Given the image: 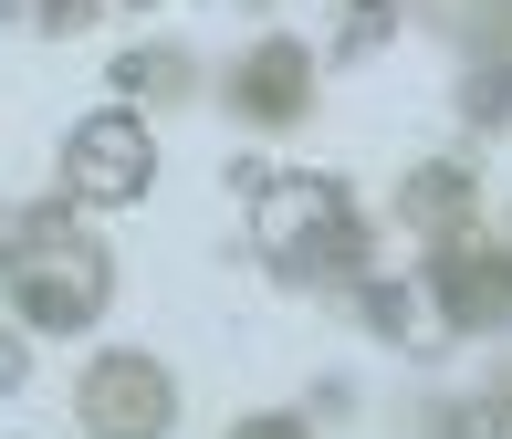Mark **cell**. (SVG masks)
Wrapping results in <instances>:
<instances>
[{"mask_svg": "<svg viewBox=\"0 0 512 439\" xmlns=\"http://www.w3.org/2000/svg\"><path fill=\"white\" fill-rule=\"evenodd\" d=\"M251 251L283 293L366 283V210L335 178H251Z\"/></svg>", "mask_w": 512, "mask_h": 439, "instance_id": "cell-1", "label": "cell"}, {"mask_svg": "<svg viewBox=\"0 0 512 439\" xmlns=\"http://www.w3.org/2000/svg\"><path fill=\"white\" fill-rule=\"evenodd\" d=\"M11 314L32 335H84L105 314V293H115V272H105V251H95V230H84L74 210H32V230H21V251H11Z\"/></svg>", "mask_w": 512, "mask_h": 439, "instance_id": "cell-2", "label": "cell"}, {"mask_svg": "<svg viewBox=\"0 0 512 439\" xmlns=\"http://www.w3.org/2000/svg\"><path fill=\"white\" fill-rule=\"evenodd\" d=\"M157 178V147H147V115L136 105H105L84 115L74 136H63V189H74V210H126V199H147Z\"/></svg>", "mask_w": 512, "mask_h": 439, "instance_id": "cell-3", "label": "cell"}, {"mask_svg": "<svg viewBox=\"0 0 512 439\" xmlns=\"http://www.w3.org/2000/svg\"><path fill=\"white\" fill-rule=\"evenodd\" d=\"M74 408H84V429H95V439H168L178 387H168V366H157V356H95V366H84V387H74Z\"/></svg>", "mask_w": 512, "mask_h": 439, "instance_id": "cell-4", "label": "cell"}, {"mask_svg": "<svg viewBox=\"0 0 512 439\" xmlns=\"http://www.w3.org/2000/svg\"><path fill=\"white\" fill-rule=\"evenodd\" d=\"M429 304H439V325H502L512 314V251L502 241H429Z\"/></svg>", "mask_w": 512, "mask_h": 439, "instance_id": "cell-5", "label": "cell"}, {"mask_svg": "<svg viewBox=\"0 0 512 439\" xmlns=\"http://www.w3.org/2000/svg\"><path fill=\"white\" fill-rule=\"evenodd\" d=\"M230 105H241L251 126H293V115L314 105V53H304V42H283V32L251 42L241 74H230Z\"/></svg>", "mask_w": 512, "mask_h": 439, "instance_id": "cell-6", "label": "cell"}, {"mask_svg": "<svg viewBox=\"0 0 512 439\" xmlns=\"http://www.w3.org/2000/svg\"><path fill=\"white\" fill-rule=\"evenodd\" d=\"M471 168H460V157H429V168H408V189H398V220L418 230V241H450L460 220H471Z\"/></svg>", "mask_w": 512, "mask_h": 439, "instance_id": "cell-7", "label": "cell"}, {"mask_svg": "<svg viewBox=\"0 0 512 439\" xmlns=\"http://www.w3.org/2000/svg\"><path fill=\"white\" fill-rule=\"evenodd\" d=\"M115 95L178 105V95H189V53H168V42H147V53H126V63H115Z\"/></svg>", "mask_w": 512, "mask_h": 439, "instance_id": "cell-8", "label": "cell"}, {"mask_svg": "<svg viewBox=\"0 0 512 439\" xmlns=\"http://www.w3.org/2000/svg\"><path fill=\"white\" fill-rule=\"evenodd\" d=\"M387 32H398V0H345L335 53H345V63H366V53H387Z\"/></svg>", "mask_w": 512, "mask_h": 439, "instance_id": "cell-9", "label": "cell"}, {"mask_svg": "<svg viewBox=\"0 0 512 439\" xmlns=\"http://www.w3.org/2000/svg\"><path fill=\"white\" fill-rule=\"evenodd\" d=\"M460 115H471V126H512V63H481L471 95H460Z\"/></svg>", "mask_w": 512, "mask_h": 439, "instance_id": "cell-10", "label": "cell"}, {"mask_svg": "<svg viewBox=\"0 0 512 439\" xmlns=\"http://www.w3.org/2000/svg\"><path fill=\"white\" fill-rule=\"evenodd\" d=\"M356 304H366V325H377V335H408V314H418L398 283H356Z\"/></svg>", "mask_w": 512, "mask_h": 439, "instance_id": "cell-11", "label": "cell"}, {"mask_svg": "<svg viewBox=\"0 0 512 439\" xmlns=\"http://www.w3.org/2000/svg\"><path fill=\"white\" fill-rule=\"evenodd\" d=\"M95 21V0H42V32H84Z\"/></svg>", "mask_w": 512, "mask_h": 439, "instance_id": "cell-12", "label": "cell"}, {"mask_svg": "<svg viewBox=\"0 0 512 439\" xmlns=\"http://www.w3.org/2000/svg\"><path fill=\"white\" fill-rule=\"evenodd\" d=\"M230 439H314V429H304V419H241Z\"/></svg>", "mask_w": 512, "mask_h": 439, "instance_id": "cell-13", "label": "cell"}, {"mask_svg": "<svg viewBox=\"0 0 512 439\" xmlns=\"http://www.w3.org/2000/svg\"><path fill=\"white\" fill-rule=\"evenodd\" d=\"M21 377H32V345H21V335H0V387H21Z\"/></svg>", "mask_w": 512, "mask_h": 439, "instance_id": "cell-14", "label": "cell"}, {"mask_svg": "<svg viewBox=\"0 0 512 439\" xmlns=\"http://www.w3.org/2000/svg\"><path fill=\"white\" fill-rule=\"evenodd\" d=\"M21 230H32V210H11V199H0V272H11V251H21Z\"/></svg>", "mask_w": 512, "mask_h": 439, "instance_id": "cell-15", "label": "cell"}]
</instances>
